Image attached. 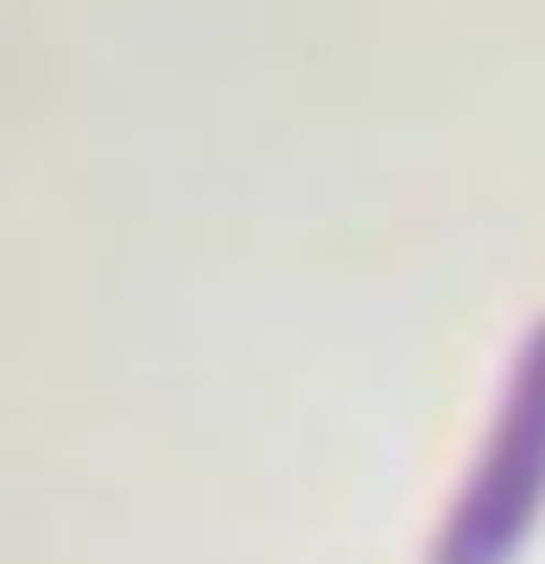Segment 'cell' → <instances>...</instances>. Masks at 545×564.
<instances>
[{"label": "cell", "instance_id": "6da1fadb", "mask_svg": "<svg viewBox=\"0 0 545 564\" xmlns=\"http://www.w3.org/2000/svg\"><path fill=\"white\" fill-rule=\"evenodd\" d=\"M545 508V324L514 356L508 393L494 406L489 444L469 469L457 508L444 513L432 564H508Z\"/></svg>", "mask_w": 545, "mask_h": 564}]
</instances>
